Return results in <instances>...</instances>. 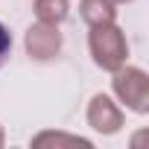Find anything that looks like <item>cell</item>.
<instances>
[{
    "label": "cell",
    "mask_w": 149,
    "mask_h": 149,
    "mask_svg": "<svg viewBox=\"0 0 149 149\" xmlns=\"http://www.w3.org/2000/svg\"><path fill=\"white\" fill-rule=\"evenodd\" d=\"M88 47H91L94 61H97L102 70H108V73H114L117 67H123L126 58H129V41H126L123 29L117 26V21H114V24L91 26Z\"/></svg>",
    "instance_id": "1"
},
{
    "label": "cell",
    "mask_w": 149,
    "mask_h": 149,
    "mask_svg": "<svg viewBox=\"0 0 149 149\" xmlns=\"http://www.w3.org/2000/svg\"><path fill=\"white\" fill-rule=\"evenodd\" d=\"M114 97L132 108L134 114H146L149 111V76L140 67H117L114 70V79H111Z\"/></svg>",
    "instance_id": "2"
},
{
    "label": "cell",
    "mask_w": 149,
    "mask_h": 149,
    "mask_svg": "<svg viewBox=\"0 0 149 149\" xmlns=\"http://www.w3.org/2000/svg\"><path fill=\"white\" fill-rule=\"evenodd\" d=\"M24 47H26V56L35 58V61H50L58 56L61 50V32L56 24H32L26 29V38H24Z\"/></svg>",
    "instance_id": "3"
},
{
    "label": "cell",
    "mask_w": 149,
    "mask_h": 149,
    "mask_svg": "<svg viewBox=\"0 0 149 149\" xmlns=\"http://www.w3.org/2000/svg\"><path fill=\"white\" fill-rule=\"evenodd\" d=\"M123 108L108 97V94H97L88 102V126L100 134H117L123 129Z\"/></svg>",
    "instance_id": "4"
},
{
    "label": "cell",
    "mask_w": 149,
    "mask_h": 149,
    "mask_svg": "<svg viewBox=\"0 0 149 149\" xmlns=\"http://www.w3.org/2000/svg\"><path fill=\"white\" fill-rule=\"evenodd\" d=\"M79 12H82L88 26H100V24H114L117 21V3H111V0H82Z\"/></svg>",
    "instance_id": "5"
},
{
    "label": "cell",
    "mask_w": 149,
    "mask_h": 149,
    "mask_svg": "<svg viewBox=\"0 0 149 149\" xmlns=\"http://www.w3.org/2000/svg\"><path fill=\"white\" fill-rule=\"evenodd\" d=\"M32 12L41 24H61L70 15V3L67 0H32Z\"/></svg>",
    "instance_id": "6"
},
{
    "label": "cell",
    "mask_w": 149,
    "mask_h": 149,
    "mask_svg": "<svg viewBox=\"0 0 149 149\" xmlns=\"http://www.w3.org/2000/svg\"><path fill=\"white\" fill-rule=\"evenodd\" d=\"M32 146H85L91 149L94 143L88 137H79V134H64V132H41L32 137Z\"/></svg>",
    "instance_id": "7"
},
{
    "label": "cell",
    "mask_w": 149,
    "mask_h": 149,
    "mask_svg": "<svg viewBox=\"0 0 149 149\" xmlns=\"http://www.w3.org/2000/svg\"><path fill=\"white\" fill-rule=\"evenodd\" d=\"M9 53H12V32L0 24V64L9 58Z\"/></svg>",
    "instance_id": "8"
},
{
    "label": "cell",
    "mask_w": 149,
    "mask_h": 149,
    "mask_svg": "<svg viewBox=\"0 0 149 149\" xmlns=\"http://www.w3.org/2000/svg\"><path fill=\"white\" fill-rule=\"evenodd\" d=\"M6 143V134H3V129H0V146H3Z\"/></svg>",
    "instance_id": "9"
},
{
    "label": "cell",
    "mask_w": 149,
    "mask_h": 149,
    "mask_svg": "<svg viewBox=\"0 0 149 149\" xmlns=\"http://www.w3.org/2000/svg\"><path fill=\"white\" fill-rule=\"evenodd\" d=\"M111 3H132V0H111Z\"/></svg>",
    "instance_id": "10"
}]
</instances>
